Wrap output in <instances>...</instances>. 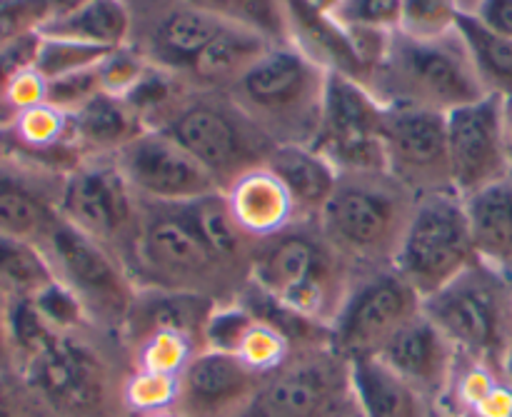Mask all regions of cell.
<instances>
[{
  "mask_svg": "<svg viewBox=\"0 0 512 417\" xmlns=\"http://www.w3.org/2000/svg\"><path fill=\"white\" fill-rule=\"evenodd\" d=\"M133 360L118 335L98 328L55 330L18 363L15 380L48 417H133L125 408V383Z\"/></svg>",
  "mask_w": 512,
  "mask_h": 417,
  "instance_id": "obj_1",
  "label": "cell"
},
{
  "mask_svg": "<svg viewBox=\"0 0 512 417\" xmlns=\"http://www.w3.org/2000/svg\"><path fill=\"white\" fill-rule=\"evenodd\" d=\"M130 275L138 288L183 290L233 303L250 280L218 258L195 218L193 203H143Z\"/></svg>",
  "mask_w": 512,
  "mask_h": 417,
  "instance_id": "obj_2",
  "label": "cell"
},
{
  "mask_svg": "<svg viewBox=\"0 0 512 417\" xmlns=\"http://www.w3.org/2000/svg\"><path fill=\"white\" fill-rule=\"evenodd\" d=\"M368 90L385 108H420L448 115L488 95L458 30L438 38L390 33Z\"/></svg>",
  "mask_w": 512,
  "mask_h": 417,
  "instance_id": "obj_3",
  "label": "cell"
},
{
  "mask_svg": "<svg viewBox=\"0 0 512 417\" xmlns=\"http://www.w3.org/2000/svg\"><path fill=\"white\" fill-rule=\"evenodd\" d=\"M415 203L418 195L385 170L340 173L318 228L358 275L393 268Z\"/></svg>",
  "mask_w": 512,
  "mask_h": 417,
  "instance_id": "obj_4",
  "label": "cell"
},
{
  "mask_svg": "<svg viewBox=\"0 0 512 417\" xmlns=\"http://www.w3.org/2000/svg\"><path fill=\"white\" fill-rule=\"evenodd\" d=\"M355 278L318 223H295L260 240L250 263V283L325 328H333Z\"/></svg>",
  "mask_w": 512,
  "mask_h": 417,
  "instance_id": "obj_5",
  "label": "cell"
},
{
  "mask_svg": "<svg viewBox=\"0 0 512 417\" xmlns=\"http://www.w3.org/2000/svg\"><path fill=\"white\" fill-rule=\"evenodd\" d=\"M328 75L298 45H270L228 95L275 145H310L320 128Z\"/></svg>",
  "mask_w": 512,
  "mask_h": 417,
  "instance_id": "obj_6",
  "label": "cell"
},
{
  "mask_svg": "<svg viewBox=\"0 0 512 417\" xmlns=\"http://www.w3.org/2000/svg\"><path fill=\"white\" fill-rule=\"evenodd\" d=\"M153 130L193 155L220 190L240 175L268 165L275 143L240 110L228 93L190 88Z\"/></svg>",
  "mask_w": 512,
  "mask_h": 417,
  "instance_id": "obj_7",
  "label": "cell"
},
{
  "mask_svg": "<svg viewBox=\"0 0 512 417\" xmlns=\"http://www.w3.org/2000/svg\"><path fill=\"white\" fill-rule=\"evenodd\" d=\"M423 313L443 330L460 358L503 373L512 350V280L505 270L478 260L425 298Z\"/></svg>",
  "mask_w": 512,
  "mask_h": 417,
  "instance_id": "obj_8",
  "label": "cell"
},
{
  "mask_svg": "<svg viewBox=\"0 0 512 417\" xmlns=\"http://www.w3.org/2000/svg\"><path fill=\"white\" fill-rule=\"evenodd\" d=\"M478 260L463 195L458 190L420 195L393 268L425 300Z\"/></svg>",
  "mask_w": 512,
  "mask_h": 417,
  "instance_id": "obj_9",
  "label": "cell"
},
{
  "mask_svg": "<svg viewBox=\"0 0 512 417\" xmlns=\"http://www.w3.org/2000/svg\"><path fill=\"white\" fill-rule=\"evenodd\" d=\"M40 248L48 255L55 278L80 300L90 325L120 338L138 293L123 260L65 218L58 220Z\"/></svg>",
  "mask_w": 512,
  "mask_h": 417,
  "instance_id": "obj_10",
  "label": "cell"
},
{
  "mask_svg": "<svg viewBox=\"0 0 512 417\" xmlns=\"http://www.w3.org/2000/svg\"><path fill=\"white\" fill-rule=\"evenodd\" d=\"M353 405V365L325 345L290 355L233 417H340Z\"/></svg>",
  "mask_w": 512,
  "mask_h": 417,
  "instance_id": "obj_11",
  "label": "cell"
},
{
  "mask_svg": "<svg viewBox=\"0 0 512 417\" xmlns=\"http://www.w3.org/2000/svg\"><path fill=\"white\" fill-rule=\"evenodd\" d=\"M60 215L130 270L143 220V200L125 180L115 155L85 158L73 173L65 175Z\"/></svg>",
  "mask_w": 512,
  "mask_h": 417,
  "instance_id": "obj_12",
  "label": "cell"
},
{
  "mask_svg": "<svg viewBox=\"0 0 512 417\" xmlns=\"http://www.w3.org/2000/svg\"><path fill=\"white\" fill-rule=\"evenodd\" d=\"M418 290L395 268L360 273L335 318L333 348L353 363L378 358L385 345L423 313Z\"/></svg>",
  "mask_w": 512,
  "mask_h": 417,
  "instance_id": "obj_13",
  "label": "cell"
},
{
  "mask_svg": "<svg viewBox=\"0 0 512 417\" xmlns=\"http://www.w3.org/2000/svg\"><path fill=\"white\" fill-rule=\"evenodd\" d=\"M383 118L385 105L368 85L330 73L320 128L310 148L328 158L338 173H378L385 170Z\"/></svg>",
  "mask_w": 512,
  "mask_h": 417,
  "instance_id": "obj_14",
  "label": "cell"
},
{
  "mask_svg": "<svg viewBox=\"0 0 512 417\" xmlns=\"http://www.w3.org/2000/svg\"><path fill=\"white\" fill-rule=\"evenodd\" d=\"M385 173L413 195L455 190L450 170L448 123L443 113L420 108H385Z\"/></svg>",
  "mask_w": 512,
  "mask_h": 417,
  "instance_id": "obj_15",
  "label": "cell"
},
{
  "mask_svg": "<svg viewBox=\"0 0 512 417\" xmlns=\"http://www.w3.org/2000/svg\"><path fill=\"white\" fill-rule=\"evenodd\" d=\"M448 150L453 185L463 198L488 188L512 170V158L505 133L503 95L488 93L480 100L450 110Z\"/></svg>",
  "mask_w": 512,
  "mask_h": 417,
  "instance_id": "obj_16",
  "label": "cell"
},
{
  "mask_svg": "<svg viewBox=\"0 0 512 417\" xmlns=\"http://www.w3.org/2000/svg\"><path fill=\"white\" fill-rule=\"evenodd\" d=\"M133 15L130 43L150 65L178 73L190 68L200 50L223 28V20L193 0H128Z\"/></svg>",
  "mask_w": 512,
  "mask_h": 417,
  "instance_id": "obj_17",
  "label": "cell"
},
{
  "mask_svg": "<svg viewBox=\"0 0 512 417\" xmlns=\"http://www.w3.org/2000/svg\"><path fill=\"white\" fill-rule=\"evenodd\" d=\"M115 163L143 203H195L220 190L213 175L160 130H143Z\"/></svg>",
  "mask_w": 512,
  "mask_h": 417,
  "instance_id": "obj_18",
  "label": "cell"
},
{
  "mask_svg": "<svg viewBox=\"0 0 512 417\" xmlns=\"http://www.w3.org/2000/svg\"><path fill=\"white\" fill-rule=\"evenodd\" d=\"M65 175L0 158V235L43 245L58 225Z\"/></svg>",
  "mask_w": 512,
  "mask_h": 417,
  "instance_id": "obj_19",
  "label": "cell"
},
{
  "mask_svg": "<svg viewBox=\"0 0 512 417\" xmlns=\"http://www.w3.org/2000/svg\"><path fill=\"white\" fill-rule=\"evenodd\" d=\"M263 378L238 355L200 350L178 378L173 410L180 417H233L253 398Z\"/></svg>",
  "mask_w": 512,
  "mask_h": 417,
  "instance_id": "obj_20",
  "label": "cell"
},
{
  "mask_svg": "<svg viewBox=\"0 0 512 417\" xmlns=\"http://www.w3.org/2000/svg\"><path fill=\"white\" fill-rule=\"evenodd\" d=\"M378 358L433 405L445 398L460 363L455 345L425 313L410 320Z\"/></svg>",
  "mask_w": 512,
  "mask_h": 417,
  "instance_id": "obj_21",
  "label": "cell"
},
{
  "mask_svg": "<svg viewBox=\"0 0 512 417\" xmlns=\"http://www.w3.org/2000/svg\"><path fill=\"white\" fill-rule=\"evenodd\" d=\"M218 305L220 303H215L208 295L165 288H138L120 340L128 353H133L153 335L178 333L193 340L200 350H205V328Z\"/></svg>",
  "mask_w": 512,
  "mask_h": 417,
  "instance_id": "obj_22",
  "label": "cell"
},
{
  "mask_svg": "<svg viewBox=\"0 0 512 417\" xmlns=\"http://www.w3.org/2000/svg\"><path fill=\"white\" fill-rule=\"evenodd\" d=\"M223 195L235 223L255 243L300 223L288 190L268 165L240 175L233 185L223 190Z\"/></svg>",
  "mask_w": 512,
  "mask_h": 417,
  "instance_id": "obj_23",
  "label": "cell"
},
{
  "mask_svg": "<svg viewBox=\"0 0 512 417\" xmlns=\"http://www.w3.org/2000/svg\"><path fill=\"white\" fill-rule=\"evenodd\" d=\"M268 168L288 190L300 223H318L338 185V168L310 145H275Z\"/></svg>",
  "mask_w": 512,
  "mask_h": 417,
  "instance_id": "obj_24",
  "label": "cell"
},
{
  "mask_svg": "<svg viewBox=\"0 0 512 417\" xmlns=\"http://www.w3.org/2000/svg\"><path fill=\"white\" fill-rule=\"evenodd\" d=\"M270 48L263 35L245 30L240 25L223 23V28L210 38L198 58L185 70L183 80L195 90H218L228 93Z\"/></svg>",
  "mask_w": 512,
  "mask_h": 417,
  "instance_id": "obj_25",
  "label": "cell"
},
{
  "mask_svg": "<svg viewBox=\"0 0 512 417\" xmlns=\"http://www.w3.org/2000/svg\"><path fill=\"white\" fill-rule=\"evenodd\" d=\"M353 393L365 417H430L435 405L380 358L353 360Z\"/></svg>",
  "mask_w": 512,
  "mask_h": 417,
  "instance_id": "obj_26",
  "label": "cell"
},
{
  "mask_svg": "<svg viewBox=\"0 0 512 417\" xmlns=\"http://www.w3.org/2000/svg\"><path fill=\"white\" fill-rule=\"evenodd\" d=\"M145 130L143 120L123 98L98 93L73 113V135L85 158L118 155Z\"/></svg>",
  "mask_w": 512,
  "mask_h": 417,
  "instance_id": "obj_27",
  "label": "cell"
},
{
  "mask_svg": "<svg viewBox=\"0 0 512 417\" xmlns=\"http://www.w3.org/2000/svg\"><path fill=\"white\" fill-rule=\"evenodd\" d=\"M293 20V45H298L308 58H313L328 73L348 75L358 83L368 85V70L355 50L348 28L340 25L333 15H318L310 10L290 5Z\"/></svg>",
  "mask_w": 512,
  "mask_h": 417,
  "instance_id": "obj_28",
  "label": "cell"
},
{
  "mask_svg": "<svg viewBox=\"0 0 512 417\" xmlns=\"http://www.w3.org/2000/svg\"><path fill=\"white\" fill-rule=\"evenodd\" d=\"M475 250L483 263L508 273L512 263V170L465 198Z\"/></svg>",
  "mask_w": 512,
  "mask_h": 417,
  "instance_id": "obj_29",
  "label": "cell"
},
{
  "mask_svg": "<svg viewBox=\"0 0 512 417\" xmlns=\"http://www.w3.org/2000/svg\"><path fill=\"white\" fill-rule=\"evenodd\" d=\"M130 30H133V15H130L128 0H90L88 5L63 18L48 20L40 28V35L80 40V43L113 50L130 43Z\"/></svg>",
  "mask_w": 512,
  "mask_h": 417,
  "instance_id": "obj_30",
  "label": "cell"
},
{
  "mask_svg": "<svg viewBox=\"0 0 512 417\" xmlns=\"http://www.w3.org/2000/svg\"><path fill=\"white\" fill-rule=\"evenodd\" d=\"M193 210L205 240H208L210 248L218 253V258L223 260L233 273H238L240 278L250 280V263H253V250L258 243H255L253 238H248V235L243 233V228L235 223V218L230 215L228 203H225L223 190L195 200Z\"/></svg>",
  "mask_w": 512,
  "mask_h": 417,
  "instance_id": "obj_31",
  "label": "cell"
},
{
  "mask_svg": "<svg viewBox=\"0 0 512 417\" xmlns=\"http://www.w3.org/2000/svg\"><path fill=\"white\" fill-rule=\"evenodd\" d=\"M455 30L468 48L470 60L483 80L485 90L495 95L512 93V38L493 33L470 13H460Z\"/></svg>",
  "mask_w": 512,
  "mask_h": 417,
  "instance_id": "obj_32",
  "label": "cell"
},
{
  "mask_svg": "<svg viewBox=\"0 0 512 417\" xmlns=\"http://www.w3.org/2000/svg\"><path fill=\"white\" fill-rule=\"evenodd\" d=\"M53 280V265L40 245L0 235V293L8 298H33Z\"/></svg>",
  "mask_w": 512,
  "mask_h": 417,
  "instance_id": "obj_33",
  "label": "cell"
},
{
  "mask_svg": "<svg viewBox=\"0 0 512 417\" xmlns=\"http://www.w3.org/2000/svg\"><path fill=\"white\" fill-rule=\"evenodd\" d=\"M218 15L223 23L240 25L263 35L270 45L293 43V20L288 0H193Z\"/></svg>",
  "mask_w": 512,
  "mask_h": 417,
  "instance_id": "obj_34",
  "label": "cell"
},
{
  "mask_svg": "<svg viewBox=\"0 0 512 417\" xmlns=\"http://www.w3.org/2000/svg\"><path fill=\"white\" fill-rule=\"evenodd\" d=\"M190 90V85L180 78L178 73L158 68V65H148L143 78L135 83V88L125 95V103L138 113L143 120L145 130H153L158 120L183 98Z\"/></svg>",
  "mask_w": 512,
  "mask_h": 417,
  "instance_id": "obj_35",
  "label": "cell"
},
{
  "mask_svg": "<svg viewBox=\"0 0 512 417\" xmlns=\"http://www.w3.org/2000/svg\"><path fill=\"white\" fill-rule=\"evenodd\" d=\"M110 50L98 45L80 43L70 38H53V35H40L38 55H35V70L45 80L63 78V75L78 73V70L93 68L108 55Z\"/></svg>",
  "mask_w": 512,
  "mask_h": 417,
  "instance_id": "obj_36",
  "label": "cell"
},
{
  "mask_svg": "<svg viewBox=\"0 0 512 417\" xmlns=\"http://www.w3.org/2000/svg\"><path fill=\"white\" fill-rule=\"evenodd\" d=\"M195 353H200V348L193 340L185 338V335L160 333L145 340L143 345H138L130 353V360H133L135 370H148V373L180 378L190 360L195 358Z\"/></svg>",
  "mask_w": 512,
  "mask_h": 417,
  "instance_id": "obj_37",
  "label": "cell"
},
{
  "mask_svg": "<svg viewBox=\"0 0 512 417\" xmlns=\"http://www.w3.org/2000/svg\"><path fill=\"white\" fill-rule=\"evenodd\" d=\"M178 400V378L173 375L135 370L125 383V408L133 417H145L173 410Z\"/></svg>",
  "mask_w": 512,
  "mask_h": 417,
  "instance_id": "obj_38",
  "label": "cell"
},
{
  "mask_svg": "<svg viewBox=\"0 0 512 417\" xmlns=\"http://www.w3.org/2000/svg\"><path fill=\"white\" fill-rule=\"evenodd\" d=\"M463 0H405L400 30L418 38H438L455 30Z\"/></svg>",
  "mask_w": 512,
  "mask_h": 417,
  "instance_id": "obj_39",
  "label": "cell"
},
{
  "mask_svg": "<svg viewBox=\"0 0 512 417\" xmlns=\"http://www.w3.org/2000/svg\"><path fill=\"white\" fill-rule=\"evenodd\" d=\"M240 360L248 365L250 370L260 375H268L273 370H278L285 360L293 355V348L288 345V340L273 328V325L263 323V320H253L250 330L245 333L243 343L238 348Z\"/></svg>",
  "mask_w": 512,
  "mask_h": 417,
  "instance_id": "obj_40",
  "label": "cell"
},
{
  "mask_svg": "<svg viewBox=\"0 0 512 417\" xmlns=\"http://www.w3.org/2000/svg\"><path fill=\"white\" fill-rule=\"evenodd\" d=\"M405 0H340L333 18L345 28H368L395 33L403 23Z\"/></svg>",
  "mask_w": 512,
  "mask_h": 417,
  "instance_id": "obj_41",
  "label": "cell"
},
{
  "mask_svg": "<svg viewBox=\"0 0 512 417\" xmlns=\"http://www.w3.org/2000/svg\"><path fill=\"white\" fill-rule=\"evenodd\" d=\"M33 303L38 308V313L43 315L45 323L53 330H60V333H70V330L80 328H93L85 315L80 300L60 283L58 278L50 285H45L40 293L33 295Z\"/></svg>",
  "mask_w": 512,
  "mask_h": 417,
  "instance_id": "obj_42",
  "label": "cell"
},
{
  "mask_svg": "<svg viewBox=\"0 0 512 417\" xmlns=\"http://www.w3.org/2000/svg\"><path fill=\"white\" fill-rule=\"evenodd\" d=\"M148 65H150L148 60H145L133 45H120V48H113L98 63L103 93L125 98V95L135 88V83L143 78Z\"/></svg>",
  "mask_w": 512,
  "mask_h": 417,
  "instance_id": "obj_43",
  "label": "cell"
},
{
  "mask_svg": "<svg viewBox=\"0 0 512 417\" xmlns=\"http://www.w3.org/2000/svg\"><path fill=\"white\" fill-rule=\"evenodd\" d=\"M98 93H103L98 65L78 70V73L63 75V78L45 80V103L70 115L83 108Z\"/></svg>",
  "mask_w": 512,
  "mask_h": 417,
  "instance_id": "obj_44",
  "label": "cell"
},
{
  "mask_svg": "<svg viewBox=\"0 0 512 417\" xmlns=\"http://www.w3.org/2000/svg\"><path fill=\"white\" fill-rule=\"evenodd\" d=\"M253 320V315L238 300L218 305L213 318H210L208 328H205V350H218V353L235 355L240 343H243L245 333L253 325Z\"/></svg>",
  "mask_w": 512,
  "mask_h": 417,
  "instance_id": "obj_45",
  "label": "cell"
},
{
  "mask_svg": "<svg viewBox=\"0 0 512 417\" xmlns=\"http://www.w3.org/2000/svg\"><path fill=\"white\" fill-rule=\"evenodd\" d=\"M38 43L40 33H33L0 45V128L10 123L8 105H5L8 103L10 85L15 83V78L23 70L33 68L35 55H38Z\"/></svg>",
  "mask_w": 512,
  "mask_h": 417,
  "instance_id": "obj_46",
  "label": "cell"
},
{
  "mask_svg": "<svg viewBox=\"0 0 512 417\" xmlns=\"http://www.w3.org/2000/svg\"><path fill=\"white\" fill-rule=\"evenodd\" d=\"M480 25H485L493 33L512 38V0H473L470 10Z\"/></svg>",
  "mask_w": 512,
  "mask_h": 417,
  "instance_id": "obj_47",
  "label": "cell"
},
{
  "mask_svg": "<svg viewBox=\"0 0 512 417\" xmlns=\"http://www.w3.org/2000/svg\"><path fill=\"white\" fill-rule=\"evenodd\" d=\"M0 417H38L25 390L13 388L8 375H0Z\"/></svg>",
  "mask_w": 512,
  "mask_h": 417,
  "instance_id": "obj_48",
  "label": "cell"
},
{
  "mask_svg": "<svg viewBox=\"0 0 512 417\" xmlns=\"http://www.w3.org/2000/svg\"><path fill=\"white\" fill-rule=\"evenodd\" d=\"M0 375H15L13 348L8 335V295L0 293Z\"/></svg>",
  "mask_w": 512,
  "mask_h": 417,
  "instance_id": "obj_49",
  "label": "cell"
},
{
  "mask_svg": "<svg viewBox=\"0 0 512 417\" xmlns=\"http://www.w3.org/2000/svg\"><path fill=\"white\" fill-rule=\"evenodd\" d=\"M288 3L298 5V8H303V10H310V13L333 15L340 0H288Z\"/></svg>",
  "mask_w": 512,
  "mask_h": 417,
  "instance_id": "obj_50",
  "label": "cell"
},
{
  "mask_svg": "<svg viewBox=\"0 0 512 417\" xmlns=\"http://www.w3.org/2000/svg\"><path fill=\"white\" fill-rule=\"evenodd\" d=\"M88 3H90V0H48L53 18H63V15L73 13V10L83 8V5H88ZM53 18H50V20H53Z\"/></svg>",
  "mask_w": 512,
  "mask_h": 417,
  "instance_id": "obj_51",
  "label": "cell"
},
{
  "mask_svg": "<svg viewBox=\"0 0 512 417\" xmlns=\"http://www.w3.org/2000/svg\"><path fill=\"white\" fill-rule=\"evenodd\" d=\"M503 115H505V133H508V148L512 158V93L503 98Z\"/></svg>",
  "mask_w": 512,
  "mask_h": 417,
  "instance_id": "obj_52",
  "label": "cell"
},
{
  "mask_svg": "<svg viewBox=\"0 0 512 417\" xmlns=\"http://www.w3.org/2000/svg\"><path fill=\"white\" fill-rule=\"evenodd\" d=\"M503 378H505V383H508L512 388V350H510L508 358H505V363H503Z\"/></svg>",
  "mask_w": 512,
  "mask_h": 417,
  "instance_id": "obj_53",
  "label": "cell"
},
{
  "mask_svg": "<svg viewBox=\"0 0 512 417\" xmlns=\"http://www.w3.org/2000/svg\"><path fill=\"white\" fill-rule=\"evenodd\" d=\"M340 417H365V415L360 413V408H358V400H355V405H353V408H348V410H345V413L340 415Z\"/></svg>",
  "mask_w": 512,
  "mask_h": 417,
  "instance_id": "obj_54",
  "label": "cell"
},
{
  "mask_svg": "<svg viewBox=\"0 0 512 417\" xmlns=\"http://www.w3.org/2000/svg\"><path fill=\"white\" fill-rule=\"evenodd\" d=\"M430 417H453V415H450L448 410L443 408V405H435V408H433V413H430Z\"/></svg>",
  "mask_w": 512,
  "mask_h": 417,
  "instance_id": "obj_55",
  "label": "cell"
},
{
  "mask_svg": "<svg viewBox=\"0 0 512 417\" xmlns=\"http://www.w3.org/2000/svg\"><path fill=\"white\" fill-rule=\"evenodd\" d=\"M145 417H180L175 410H163V413H153V415H145Z\"/></svg>",
  "mask_w": 512,
  "mask_h": 417,
  "instance_id": "obj_56",
  "label": "cell"
},
{
  "mask_svg": "<svg viewBox=\"0 0 512 417\" xmlns=\"http://www.w3.org/2000/svg\"><path fill=\"white\" fill-rule=\"evenodd\" d=\"M508 275L512 278V263H510V268H508Z\"/></svg>",
  "mask_w": 512,
  "mask_h": 417,
  "instance_id": "obj_57",
  "label": "cell"
},
{
  "mask_svg": "<svg viewBox=\"0 0 512 417\" xmlns=\"http://www.w3.org/2000/svg\"><path fill=\"white\" fill-rule=\"evenodd\" d=\"M510 280H512V278H510Z\"/></svg>",
  "mask_w": 512,
  "mask_h": 417,
  "instance_id": "obj_58",
  "label": "cell"
}]
</instances>
